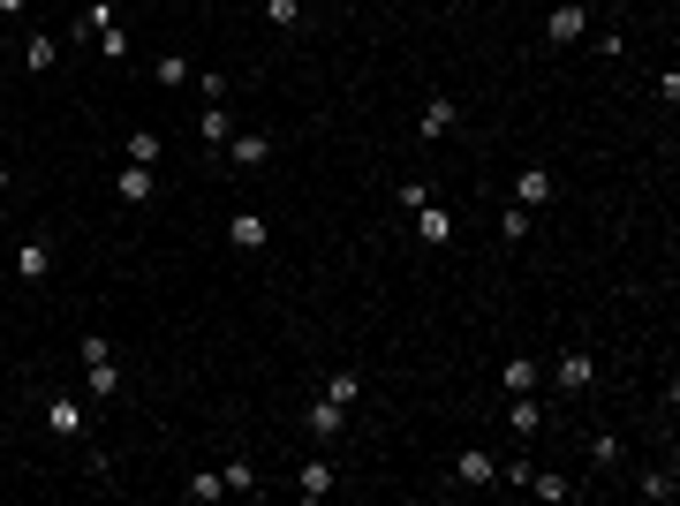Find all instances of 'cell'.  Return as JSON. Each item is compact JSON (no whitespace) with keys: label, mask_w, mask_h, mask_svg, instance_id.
Instances as JSON below:
<instances>
[{"label":"cell","mask_w":680,"mask_h":506,"mask_svg":"<svg viewBox=\"0 0 680 506\" xmlns=\"http://www.w3.org/2000/svg\"><path fill=\"white\" fill-rule=\"evenodd\" d=\"M552 386H560V393H590V386H597V355H590V348L552 355Z\"/></svg>","instance_id":"obj_1"},{"label":"cell","mask_w":680,"mask_h":506,"mask_svg":"<svg viewBox=\"0 0 680 506\" xmlns=\"http://www.w3.org/2000/svg\"><path fill=\"white\" fill-rule=\"evenodd\" d=\"M16 280H23V287H46V280H53V242H46V235H23V242H16Z\"/></svg>","instance_id":"obj_2"},{"label":"cell","mask_w":680,"mask_h":506,"mask_svg":"<svg viewBox=\"0 0 680 506\" xmlns=\"http://www.w3.org/2000/svg\"><path fill=\"white\" fill-rule=\"evenodd\" d=\"M220 152H227V167L257 174V167H265V159H272V136H265V129H235V136H227V144H220Z\"/></svg>","instance_id":"obj_3"},{"label":"cell","mask_w":680,"mask_h":506,"mask_svg":"<svg viewBox=\"0 0 680 506\" xmlns=\"http://www.w3.org/2000/svg\"><path fill=\"white\" fill-rule=\"evenodd\" d=\"M582 31H590V8H582V0H560V8L544 16V46H575Z\"/></svg>","instance_id":"obj_4"},{"label":"cell","mask_w":680,"mask_h":506,"mask_svg":"<svg viewBox=\"0 0 680 506\" xmlns=\"http://www.w3.org/2000/svg\"><path fill=\"white\" fill-rule=\"evenodd\" d=\"M46 431H53V439H84V431H91L84 401H76V393H46Z\"/></svg>","instance_id":"obj_5"},{"label":"cell","mask_w":680,"mask_h":506,"mask_svg":"<svg viewBox=\"0 0 680 506\" xmlns=\"http://www.w3.org/2000/svg\"><path fill=\"white\" fill-rule=\"evenodd\" d=\"M552 197H560V182H552L544 167H522V174H514V204H522V212H544Z\"/></svg>","instance_id":"obj_6"},{"label":"cell","mask_w":680,"mask_h":506,"mask_svg":"<svg viewBox=\"0 0 680 506\" xmlns=\"http://www.w3.org/2000/svg\"><path fill=\"white\" fill-rule=\"evenodd\" d=\"M454 121H461V106L446 99V91H431V99H424V121H416V136H424V144H439V136H454Z\"/></svg>","instance_id":"obj_7"},{"label":"cell","mask_w":680,"mask_h":506,"mask_svg":"<svg viewBox=\"0 0 680 506\" xmlns=\"http://www.w3.org/2000/svg\"><path fill=\"white\" fill-rule=\"evenodd\" d=\"M303 431H310V439H340V431H348V408H340L333 393H318V401H310V416H303Z\"/></svg>","instance_id":"obj_8"},{"label":"cell","mask_w":680,"mask_h":506,"mask_svg":"<svg viewBox=\"0 0 680 506\" xmlns=\"http://www.w3.org/2000/svg\"><path fill=\"white\" fill-rule=\"evenodd\" d=\"M499 386H507V393H537L544 386V363H537V355H507V363H499Z\"/></svg>","instance_id":"obj_9"},{"label":"cell","mask_w":680,"mask_h":506,"mask_svg":"<svg viewBox=\"0 0 680 506\" xmlns=\"http://www.w3.org/2000/svg\"><path fill=\"white\" fill-rule=\"evenodd\" d=\"M84 393H91V401H121V363H114V355L84 363Z\"/></svg>","instance_id":"obj_10"},{"label":"cell","mask_w":680,"mask_h":506,"mask_svg":"<svg viewBox=\"0 0 680 506\" xmlns=\"http://www.w3.org/2000/svg\"><path fill=\"white\" fill-rule=\"evenodd\" d=\"M454 476H461V484H499V461L484 454V446H461V454H454Z\"/></svg>","instance_id":"obj_11"},{"label":"cell","mask_w":680,"mask_h":506,"mask_svg":"<svg viewBox=\"0 0 680 506\" xmlns=\"http://www.w3.org/2000/svg\"><path fill=\"white\" fill-rule=\"evenodd\" d=\"M159 152H167L159 129H129V136H121V159H129V167H159Z\"/></svg>","instance_id":"obj_12"},{"label":"cell","mask_w":680,"mask_h":506,"mask_svg":"<svg viewBox=\"0 0 680 506\" xmlns=\"http://www.w3.org/2000/svg\"><path fill=\"white\" fill-rule=\"evenodd\" d=\"M197 136H204V144H212V152H220L227 136H235V114H227V99H212V106H204V114H197Z\"/></svg>","instance_id":"obj_13"},{"label":"cell","mask_w":680,"mask_h":506,"mask_svg":"<svg viewBox=\"0 0 680 506\" xmlns=\"http://www.w3.org/2000/svg\"><path fill=\"white\" fill-rule=\"evenodd\" d=\"M227 242H235L242 257L265 250V212H235V220H227Z\"/></svg>","instance_id":"obj_14"},{"label":"cell","mask_w":680,"mask_h":506,"mask_svg":"<svg viewBox=\"0 0 680 506\" xmlns=\"http://www.w3.org/2000/svg\"><path fill=\"white\" fill-rule=\"evenodd\" d=\"M114 189H121V204H152V197H159V174H152V167H121Z\"/></svg>","instance_id":"obj_15"},{"label":"cell","mask_w":680,"mask_h":506,"mask_svg":"<svg viewBox=\"0 0 680 506\" xmlns=\"http://www.w3.org/2000/svg\"><path fill=\"white\" fill-rule=\"evenodd\" d=\"M220 484H227V499H257V491H265V484H257V469H250V461H227V469H220Z\"/></svg>","instance_id":"obj_16"},{"label":"cell","mask_w":680,"mask_h":506,"mask_svg":"<svg viewBox=\"0 0 680 506\" xmlns=\"http://www.w3.org/2000/svg\"><path fill=\"white\" fill-rule=\"evenodd\" d=\"M152 84L159 91H182V84H197V68H189L182 53H167V61H152Z\"/></svg>","instance_id":"obj_17"},{"label":"cell","mask_w":680,"mask_h":506,"mask_svg":"<svg viewBox=\"0 0 680 506\" xmlns=\"http://www.w3.org/2000/svg\"><path fill=\"white\" fill-rule=\"evenodd\" d=\"M333 484H340V476H333V461H303V476H295V491H303V499H325Z\"/></svg>","instance_id":"obj_18"},{"label":"cell","mask_w":680,"mask_h":506,"mask_svg":"<svg viewBox=\"0 0 680 506\" xmlns=\"http://www.w3.org/2000/svg\"><path fill=\"white\" fill-rule=\"evenodd\" d=\"M53 61H61V46H53L46 31H31V38H23V68H31V76H46Z\"/></svg>","instance_id":"obj_19"},{"label":"cell","mask_w":680,"mask_h":506,"mask_svg":"<svg viewBox=\"0 0 680 506\" xmlns=\"http://www.w3.org/2000/svg\"><path fill=\"white\" fill-rule=\"evenodd\" d=\"M182 491H189V506H220V499H227V484H220V469H197V476H189V484H182Z\"/></svg>","instance_id":"obj_20"},{"label":"cell","mask_w":680,"mask_h":506,"mask_svg":"<svg viewBox=\"0 0 680 506\" xmlns=\"http://www.w3.org/2000/svg\"><path fill=\"white\" fill-rule=\"evenodd\" d=\"M635 491H643V499H650V506H658V499H673V491H680V476H673V461H665V469H643V476H635Z\"/></svg>","instance_id":"obj_21"},{"label":"cell","mask_w":680,"mask_h":506,"mask_svg":"<svg viewBox=\"0 0 680 506\" xmlns=\"http://www.w3.org/2000/svg\"><path fill=\"white\" fill-rule=\"evenodd\" d=\"M507 423H514V431H522V439H529V431H537V393H507Z\"/></svg>","instance_id":"obj_22"},{"label":"cell","mask_w":680,"mask_h":506,"mask_svg":"<svg viewBox=\"0 0 680 506\" xmlns=\"http://www.w3.org/2000/svg\"><path fill=\"white\" fill-rule=\"evenodd\" d=\"M522 491H529V499H552V506H560V499H575V484H567V476H544V469L529 476Z\"/></svg>","instance_id":"obj_23"},{"label":"cell","mask_w":680,"mask_h":506,"mask_svg":"<svg viewBox=\"0 0 680 506\" xmlns=\"http://www.w3.org/2000/svg\"><path fill=\"white\" fill-rule=\"evenodd\" d=\"M416 227H424V242H454V220H446L439 204H416Z\"/></svg>","instance_id":"obj_24"},{"label":"cell","mask_w":680,"mask_h":506,"mask_svg":"<svg viewBox=\"0 0 680 506\" xmlns=\"http://www.w3.org/2000/svg\"><path fill=\"white\" fill-rule=\"evenodd\" d=\"M529 220H537V212H522V204H507V212H499V242H529Z\"/></svg>","instance_id":"obj_25"},{"label":"cell","mask_w":680,"mask_h":506,"mask_svg":"<svg viewBox=\"0 0 680 506\" xmlns=\"http://www.w3.org/2000/svg\"><path fill=\"white\" fill-rule=\"evenodd\" d=\"M325 393H333L340 408H356V401H363V378H356V371H340V378H333V386H325Z\"/></svg>","instance_id":"obj_26"},{"label":"cell","mask_w":680,"mask_h":506,"mask_svg":"<svg viewBox=\"0 0 680 506\" xmlns=\"http://www.w3.org/2000/svg\"><path fill=\"white\" fill-rule=\"evenodd\" d=\"M590 461H597V469H620V439H612V431H597V439H590Z\"/></svg>","instance_id":"obj_27"},{"label":"cell","mask_w":680,"mask_h":506,"mask_svg":"<svg viewBox=\"0 0 680 506\" xmlns=\"http://www.w3.org/2000/svg\"><path fill=\"white\" fill-rule=\"evenodd\" d=\"M265 16L280 23V31H295V23H303V0H265Z\"/></svg>","instance_id":"obj_28"},{"label":"cell","mask_w":680,"mask_h":506,"mask_svg":"<svg viewBox=\"0 0 680 506\" xmlns=\"http://www.w3.org/2000/svg\"><path fill=\"white\" fill-rule=\"evenodd\" d=\"M197 91H204V106L227 99V76H220V68H197Z\"/></svg>","instance_id":"obj_29"},{"label":"cell","mask_w":680,"mask_h":506,"mask_svg":"<svg viewBox=\"0 0 680 506\" xmlns=\"http://www.w3.org/2000/svg\"><path fill=\"white\" fill-rule=\"evenodd\" d=\"M23 8H31V0H0V23H16V16H23Z\"/></svg>","instance_id":"obj_30"},{"label":"cell","mask_w":680,"mask_h":506,"mask_svg":"<svg viewBox=\"0 0 680 506\" xmlns=\"http://www.w3.org/2000/svg\"><path fill=\"white\" fill-rule=\"evenodd\" d=\"M0 61H8V31H0Z\"/></svg>","instance_id":"obj_31"},{"label":"cell","mask_w":680,"mask_h":506,"mask_svg":"<svg viewBox=\"0 0 680 506\" xmlns=\"http://www.w3.org/2000/svg\"><path fill=\"white\" fill-rule=\"evenodd\" d=\"M0 189H8V159H0Z\"/></svg>","instance_id":"obj_32"}]
</instances>
